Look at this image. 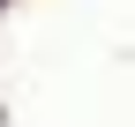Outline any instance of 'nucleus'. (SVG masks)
Segmentation results:
<instances>
[{
	"mask_svg": "<svg viewBox=\"0 0 135 127\" xmlns=\"http://www.w3.org/2000/svg\"><path fill=\"white\" fill-rule=\"evenodd\" d=\"M0 8H8V0H0Z\"/></svg>",
	"mask_w": 135,
	"mask_h": 127,
	"instance_id": "obj_1",
	"label": "nucleus"
}]
</instances>
